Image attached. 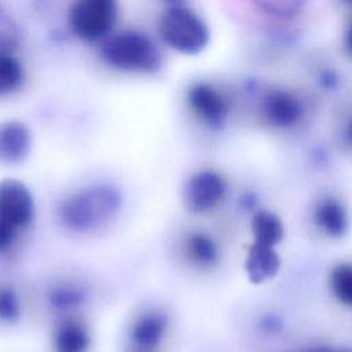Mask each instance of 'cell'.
<instances>
[{
    "label": "cell",
    "instance_id": "6da1fadb",
    "mask_svg": "<svg viewBox=\"0 0 352 352\" xmlns=\"http://www.w3.org/2000/svg\"><path fill=\"white\" fill-rule=\"evenodd\" d=\"M121 204L122 195L116 186L95 183L66 197L59 205L58 219L67 230L87 232L111 221Z\"/></svg>",
    "mask_w": 352,
    "mask_h": 352
},
{
    "label": "cell",
    "instance_id": "7a4b0ae2",
    "mask_svg": "<svg viewBox=\"0 0 352 352\" xmlns=\"http://www.w3.org/2000/svg\"><path fill=\"white\" fill-rule=\"evenodd\" d=\"M102 59L125 72L150 73L161 66V54L153 40L139 30H121L103 40Z\"/></svg>",
    "mask_w": 352,
    "mask_h": 352
},
{
    "label": "cell",
    "instance_id": "3957f363",
    "mask_svg": "<svg viewBox=\"0 0 352 352\" xmlns=\"http://www.w3.org/2000/svg\"><path fill=\"white\" fill-rule=\"evenodd\" d=\"M158 28L162 40L169 47L188 55L199 54L210 38L206 22L192 8L180 1L166 4Z\"/></svg>",
    "mask_w": 352,
    "mask_h": 352
},
{
    "label": "cell",
    "instance_id": "277c9868",
    "mask_svg": "<svg viewBox=\"0 0 352 352\" xmlns=\"http://www.w3.org/2000/svg\"><path fill=\"white\" fill-rule=\"evenodd\" d=\"M117 19V4L111 0H80L72 4L67 23L81 40H106Z\"/></svg>",
    "mask_w": 352,
    "mask_h": 352
},
{
    "label": "cell",
    "instance_id": "5b68a950",
    "mask_svg": "<svg viewBox=\"0 0 352 352\" xmlns=\"http://www.w3.org/2000/svg\"><path fill=\"white\" fill-rule=\"evenodd\" d=\"M226 182L214 170H199L194 173L184 186V202L190 212L205 213L219 205L226 194Z\"/></svg>",
    "mask_w": 352,
    "mask_h": 352
},
{
    "label": "cell",
    "instance_id": "8992f818",
    "mask_svg": "<svg viewBox=\"0 0 352 352\" xmlns=\"http://www.w3.org/2000/svg\"><path fill=\"white\" fill-rule=\"evenodd\" d=\"M34 217V201L25 183L16 179L0 180V220L21 228Z\"/></svg>",
    "mask_w": 352,
    "mask_h": 352
},
{
    "label": "cell",
    "instance_id": "52a82bcc",
    "mask_svg": "<svg viewBox=\"0 0 352 352\" xmlns=\"http://www.w3.org/2000/svg\"><path fill=\"white\" fill-rule=\"evenodd\" d=\"M187 102L194 113L210 128H221L228 116L226 98L214 87L206 82H197L187 91Z\"/></svg>",
    "mask_w": 352,
    "mask_h": 352
},
{
    "label": "cell",
    "instance_id": "ba28073f",
    "mask_svg": "<svg viewBox=\"0 0 352 352\" xmlns=\"http://www.w3.org/2000/svg\"><path fill=\"white\" fill-rule=\"evenodd\" d=\"M32 135L29 128L16 120L0 124V164L22 162L30 153Z\"/></svg>",
    "mask_w": 352,
    "mask_h": 352
},
{
    "label": "cell",
    "instance_id": "9c48e42d",
    "mask_svg": "<svg viewBox=\"0 0 352 352\" xmlns=\"http://www.w3.org/2000/svg\"><path fill=\"white\" fill-rule=\"evenodd\" d=\"M265 120L278 128L294 125L302 114V104L298 98L283 89H272L263 99Z\"/></svg>",
    "mask_w": 352,
    "mask_h": 352
},
{
    "label": "cell",
    "instance_id": "30bf717a",
    "mask_svg": "<svg viewBox=\"0 0 352 352\" xmlns=\"http://www.w3.org/2000/svg\"><path fill=\"white\" fill-rule=\"evenodd\" d=\"M280 268V257L274 248L252 243L245 258V272L249 280L260 285L272 279Z\"/></svg>",
    "mask_w": 352,
    "mask_h": 352
},
{
    "label": "cell",
    "instance_id": "8fae6325",
    "mask_svg": "<svg viewBox=\"0 0 352 352\" xmlns=\"http://www.w3.org/2000/svg\"><path fill=\"white\" fill-rule=\"evenodd\" d=\"M166 319L162 314L148 312L138 319L132 330V340L138 352H153L164 337Z\"/></svg>",
    "mask_w": 352,
    "mask_h": 352
},
{
    "label": "cell",
    "instance_id": "7c38bea8",
    "mask_svg": "<svg viewBox=\"0 0 352 352\" xmlns=\"http://www.w3.org/2000/svg\"><path fill=\"white\" fill-rule=\"evenodd\" d=\"M315 221L329 236L341 238L349 227L345 208L336 198H326L319 202L315 209Z\"/></svg>",
    "mask_w": 352,
    "mask_h": 352
},
{
    "label": "cell",
    "instance_id": "4fadbf2b",
    "mask_svg": "<svg viewBox=\"0 0 352 352\" xmlns=\"http://www.w3.org/2000/svg\"><path fill=\"white\" fill-rule=\"evenodd\" d=\"M250 231L253 235V243L270 248L279 245L285 236V227L282 220L267 209L254 212L250 221Z\"/></svg>",
    "mask_w": 352,
    "mask_h": 352
},
{
    "label": "cell",
    "instance_id": "5bb4252c",
    "mask_svg": "<svg viewBox=\"0 0 352 352\" xmlns=\"http://www.w3.org/2000/svg\"><path fill=\"white\" fill-rule=\"evenodd\" d=\"M186 250L191 260L201 265H212L219 257L216 242L204 232L190 234L186 239Z\"/></svg>",
    "mask_w": 352,
    "mask_h": 352
},
{
    "label": "cell",
    "instance_id": "9a60e30c",
    "mask_svg": "<svg viewBox=\"0 0 352 352\" xmlns=\"http://www.w3.org/2000/svg\"><path fill=\"white\" fill-rule=\"evenodd\" d=\"M23 81V69L11 54L0 51V96L16 91Z\"/></svg>",
    "mask_w": 352,
    "mask_h": 352
},
{
    "label": "cell",
    "instance_id": "2e32d148",
    "mask_svg": "<svg viewBox=\"0 0 352 352\" xmlns=\"http://www.w3.org/2000/svg\"><path fill=\"white\" fill-rule=\"evenodd\" d=\"M88 344L85 331L74 323L65 324L56 334L58 352H84Z\"/></svg>",
    "mask_w": 352,
    "mask_h": 352
},
{
    "label": "cell",
    "instance_id": "e0dca14e",
    "mask_svg": "<svg viewBox=\"0 0 352 352\" xmlns=\"http://www.w3.org/2000/svg\"><path fill=\"white\" fill-rule=\"evenodd\" d=\"M331 289L341 302L352 305V264H338L333 268Z\"/></svg>",
    "mask_w": 352,
    "mask_h": 352
},
{
    "label": "cell",
    "instance_id": "ac0fdd59",
    "mask_svg": "<svg viewBox=\"0 0 352 352\" xmlns=\"http://www.w3.org/2000/svg\"><path fill=\"white\" fill-rule=\"evenodd\" d=\"M18 26L12 18L0 7V51L10 52L18 44Z\"/></svg>",
    "mask_w": 352,
    "mask_h": 352
},
{
    "label": "cell",
    "instance_id": "d6986e66",
    "mask_svg": "<svg viewBox=\"0 0 352 352\" xmlns=\"http://www.w3.org/2000/svg\"><path fill=\"white\" fill-rule=\"evenodd\" d=\"M82 300V290L76 286H59L52 290L51 301L58 308H70L80 304Z\"/></svg>",
    "mask_w": 352,
    "mask_h": 352
},
{
    "label": "cell",
    "instance_id": "ffe728a7",
    "mask_svg": "<svg viewBox=\"0 0 352 352\" xmlns=\"http://www.w3.org/2000/svg\"><path fill=\"white\" fill-rule=\"evenodd\" d=\"M19 304L15 293L11 289H0V318L14 319L18 315Z\"/></svg>",
    "mask_w": 352,
    "mask_h": 352
},
{
    "label": "cell",
    "instance_id": "44dd1931",
    "mask_svg": "<svg viewBox=\"0 0 352 352\" xmlns=\"http://www.w3.org/2000/svg\"><path fill=\"white\" fill-rule=\"evenodd\" d=\"M260 6L265 10V12H270L272 15L278 16H290L298 12V3L293 1H267L260 3Z\"/></svg>",
    "mask_w": 352,
    "mask_h": 352
},
{
    "label": "cell",
    "instance_id": "7402d4cb",
    "mask_svg": "<svg viewBox=\"0 0 352 352\" xmlns=\"http://www.w3.org/2000/svg\"><path fill=\"white\" fill-rule=\"evenodd\" d=\"M16 228L0 220V253L7 252L15 242Z\"/></svg>",
    "mask_w": 352,
    "mask_h": 352
},
{
    "label": "cell",
    "instance_id": "603a6c76",
    "mask_svg": "<svg viewBox=\"0 0 352 352\" xmlns=\"http://www.w3.org/2000/svg\"><path fill=\"white\" fill-rule=\"evenodd\" d=\"M337 76L333 73V72H330V70H327V72H324L322 76H320V82L326 87V88H334L336 85H337Z\"/></svg>",
    "mask_w": 352,
    "mask_h": 352
},
{
    "label": "cell",
    "instance_id": "cb8c5ba5",
    "mask_svg": "<svg viewBox=\"0 0 352 352\" xmlns=\"http://www.w3.org/2000/svg\"><path fill=\"white\" fill-rule=\"evenodd\" d=\"M345 136H346V140L352 144V118L349 120L348 125H346V129H345Z\"/></svg>",
    "mask_w": 352,
    "mask_h": 352
},
{
    "label": "cell",
    "instance_id": "d4e9b609",
    "mask_svg": "<svg viewBox=\"0 0 352 352\" xmlns=\"http://www.w3.org/2000/svg\"><path fill=\"white\" fill-rule=\"evenodd\" d=\"M346 47L352 52V25L349 26V29L346 32Z\"/></svg>",
    "mask_w": 352,
    "mask_h": 352
}]
</instances>
